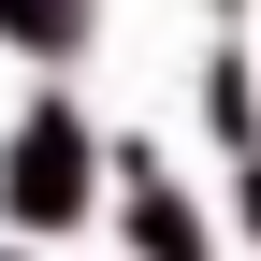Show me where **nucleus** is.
Masks as SVG:
<instances>
[{"mask_svg":"<svg viewBox=\"0 0 261 261\" xmlns=\"http://www.w3.org/2000/svg\"><path fill=\"white\" fill-rule=\"evenodd\" d=\"M0 189H15V218L29 232H58V218H87V116H29L15 130V160H0Z\"/></svg>","mask_w":261,"mask_h":261,"instance_id":"f257e3e1","label":"nucleus"},{"mask_svg":"<svg viewBox=\"0 0 261 261\" xmlns=\"http://www.w3.org/2000/svg\"><path fill=\"white\" fill-rule=\"evenodd\" d=\"M130 232H145V261H189V247H203V232H189V203H160V189H145V218H130Z\"/></svg>","mask_w":261,"mask_h":261,"instance_id":"7ed1b4c3","label":"nucleus"},{"mask_svg":"<svg viewBox=\"0 0 261 261\" xmlns=\"http://www.w3.org/2000/svg\"><path fill=\"white\" fill-rule=\"evenodd\" d=\"M0 29H15V44H73V29H87V0H0Z\"/></svg>","mask_w":261,"mask_h":261,"instance_id":"f03ea898","label":"nucleus"}]
</instances>
